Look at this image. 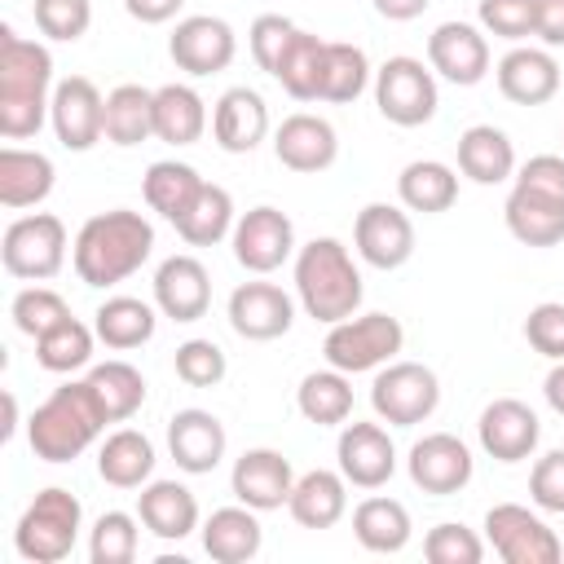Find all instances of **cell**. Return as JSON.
Here are the masks:
<instances>
[{"label": "cell", "instance_id": "cell-1", "mask_svg": "<svg viewBox=\"0 0 564 564\" xmlns=\"http://www.w3.org/2000/svg\"><path fill=\"white\" fill-rule=\"evenodd\" d=\"M53 53L40 40L0 26V137L26 141L44 128L53 106Z\"/></svg>", "mask_w": 564, "mask_h": 564}, {"label": "cell", "instance_id": "cell-2", "mask_svg": "<svg viewBox=\"0 0 564 564\" xmlns=\"http://www.w3.org/2000/svg\"><path fill=\"white\" fill-rule=\"evenodd\" d=\"M150 251H154V225L132 207H110L79 225L70 264L84 286H115L132 278L150 260Z\"/></svg>", "mask_w": 564, "mask_h": 564}, {"label": "cell", "instance_id": "cell-3", "mask_svg": "<svg viewBox=\"0 0 564 564\" xmlns=\"http://www.w3.org/2000/svg\"><path fill=\"white\" fill-rule=\"evenodd\" d=\"M106 410L97 401V392L88 388V379H70L62 388H53L26 419V441L31 454L44 463H75L101 432H106Z\"/></svg>", "mask_w": 564, "mask_h": 564}, {"label": "cell", "instance_id": "cell-4", "mask_svg": "<svg viewBox=\"0 0 564 564\" xmlns=\"http://www.w3.org/2000/svg\"><path fill=\"white\" fill-rule=\"evenodd\" d=\"M295 295L304 313L322 326H335L361 308V273L339 238H313L295 251Z\"/></svg>", "mask_w": 564, "mask_h": 564}, {"label": "cell", "instance_id": "cell-5", "mask_svg": "<svg viewBox=\"0 0 564 564\" xmlns=\"http://www.w3.org/2000/svg\"><path fill=\"white\" fill-rule=\"evenodd\" d=\"M502 220L524 247L564 242V154H533L520 163L516 185L502 203Z\"/></svg>", "mask_w": 564, "mask_h": 564}, {"label": "cell", "instance_id": "cell-6", "mask_svg": "<svg viewBox=\"0 0 564 564\" xmlns=\"http://www.w3.org/2000/svg\"><path fill=\"white\" fill-rule=\"evenodd\" d=\"M79 529H84V507L70 489L62 485H48L31 498V507L18 516V529H13V551L31 564H62L75 542H79Z\"/></svg>", "mask_w": 564, "mask_h": 564}, {"label": "cell", "instance_id": "cell-7", "mask_svg": "<svg viewBox=\"0 0 564 564\" xmlns=\"http://www.w3.org/2000/svg\"><path fill=\"white\" fill-rule=\"evenodd\" d=\"M401 344H405V326L392 313H361V317L352 313L326 330L322 352H326V366L344 375H361L397 361Z\"/></svg>", "mask_w": 564, "mask_h": 564}, {"label": "cell", "instance_id": "cell-8", "mask_svg": "<svg viewBox=\"0 0 564 564\" xmlns=\"http://www.w3.org/2000/svg\"><path fill=\"white\" fill-rule=\"evenodd\" d=\"M0 264L9 278L22 282H48L62 273L66 264V225L53 212H35V216H18L9 220L4 238H0Z\"/></svg>", "mask_w": 564, "mask_h": 564}, {"label": "cell", "instance_id": "cell-9", "mask_svg": "<svg viewBox=\"0 0 564 564\" xmlns=\"http://www.w3.org/2000/svg\"><path fill=\"white\" fill-rule=\"evenodd\" d=\"M441 405V379L423 361H388L370 383V410L388 427H414Z\"/></svg>", "mask_w": 564, "mask_h": 564}, {"label": "cell", "instance_id": "cell-10", "mask_svg": "<svg viewBox=\"0 0 564 564\" xmlns=\"http://www.w3.org/2000/svg\"><path fill=\"white\" fill-rule=\"evenodd\" d=\"M375 106L397 128H423L441 106L436 70L423 66L419 57H405V53L388 57L375 70Z\"/></svg>", "mask_w": 564, "mask_h": 564}, {"label": "cell", "instance_id": "cell-11", "mask_svg": "<svg viewBox=\"0 0 564 564\" xmlns=\"http://www.w3.org/2000/svg\"><path fill=\"white\" fill-rule=\"evenodd\" d=\"M485 542L507 564H560L564 560V542L555 538V529L520 502H498L485 511Z\"/></svg>", "mask_w": 564, "mask_h": 564}, {"label": "cell", "instance_id": "cell-12", "mask_svg": "<svg viewBox=\"0 0 564 564\" xmlns=\"http://www.w3.org/2000/svg\"><path fill=\"white\" fill-rule=\"evenodd\" d=\"M229 242H234V260L247 273L264 278V273L282 269L295 256V225H291V216L282 207L260 203V207H251V212L238 216Z\"/></svg>", "mask_w": 564, "mask_h": 564}, {"label": "cell", "instance_id": "cell-13", "mask_svg": "<svg viewBox=\"0 0 564 564\" xmlns=\"http://www.w3.org/2000/svg\"><path fill=\"white\" fill-rule=\"evenodd\" d=\"M167 57L176 62V70L203 79V75H220L229 70V62L238 57V35L225 18H212V13H194V18H181L167 35Z\"/></svg>", "mask_w": 564, "mask_h": 564}, {"label": "cell", "instance_id": "cell-14", "mask_svg": "<svg viewBox=\"0 0 564 564\" xmlns=\"http://www.w3.org/2000/svg\"><path fill=\"white\" fill-rule=\"evenodd\" d=\"M48 123L57 132V141L75 154L93 150L106 137V97L88 75H66L53 88V106H48Z\"/></svg>", "mask_w": 564, "mask_h": 564}, {"label": "cell", "instance_id": "cell-15", "mask_svg": "<svg viewBox=\"0 0 564 564\" xmlns=\"http://www.w3.org/2000/svg\"><path fill=\"white\" fill-rule=\"evenodd\" d=\"M405 471H410L414 489L436 494V498H449V494H463L471 485L476 458H471L467 441H458L454 432H427V436H419L410 445Z\"/></svg>", "mask_w": 564, "mask_h": 564}, {"label": "cell", "instance_id": "cell-16", "mask_svg": "<svg viewBox=\"0 0 564 564\" xmlns=\"http://www.w3.org/2000/svg\"><path fill=\"white\" fill-rule=\"evenodd\" d=\"M352 242L370 269L392 273L414 256V220L397 203H366L352 220Z\"/></svg>", "mask_w": 564, "mask_h": 564}, {"label": "cell", "instance_id": "cell-17", "mask_svg": "<svg viewBox=\"0 0 564 564\" xmlns=\"http://www.w3.org/2000/svg\"><path fill=\"white\" fill-rule=\"evenodd\" d=\"M335 458H339L344 480L357 489H383L397 471V445H392L383 419L379 423H361V419L344 423V432L335 441Z\"/></svg>", "mask_w": 564, "mask_h": 564}, {"label": "cell", "instance_id": "cell-18", "mask_svg": "<svg viewBox=\"0 0 564 564\" xmlns=\"http://www.w3.org/2000/svg\"><path fill=\"white\" fill-rule=\"evenodd\" d=\"M476 436H480V449L498 463H524L533 458L538 441H542V423L538 414L520 401V397H498L480 410L476 419Z\"/></svg>", "mask_w": 564, "mask_h": 564}, {"label": "cell", "instance_id": "cell-19", "mask_svg": "<svg viewBox=\"0 0 564 564\" xmlns=\"http://www.w3.org/2000/svg\"><path fill=\"white\" fill-rule=\"evenodd\" d=\"M229 489L238 502H247L251 511H282L291 489H295V471H291V458L269 449V445H256V449H242L234 458V471H229Z\"/></svg>", "mask_w": 564, "mask_h": 564}, {"label": "cell", "instance_id": "cell-20", "mask_svg": "<svg viewBox=\"0 0 564 564\" xmlns=\"http://www.w3.org/2000/svg\"><path fill=\"white\" fill-rule=\"evenodd\" d=\"M295 322V300L278 282H242L229 291V326L251 344L282 339Z\"/></svg>", "mask_w": 564, "mask_h": 564}, {"label": "cell", "instance_id": "cell-21", "mask_svg": "<svg viewBox=\"0 0 564 564\" xmlns=\"http://www.w3.org/2000/svg\"><path fill=\"white\" fill-rule=\"evenodd\" d=\"M427 66L441 79L458 84V88L480 84L489 75V40H485V31L471 26V22H458V18L441 22L427 35Z\"/></svg>", "mask_w": 564, "mask_h": 564}, {"label": "cell", "instance_id": "cell-22", "mask_svg": "<svg viewBox=\"0 0 564 564\" xmlns=\"http://www.w3.org/2000/svg\"><path fill=\"white\" fill-rule=\"evenodd\" d=\"M273 154H278L282 167L313 176V172H326V167L339 159V132H335L330 119L308 115V110H295V115H286V119L278 123V132H273Z\"/></svg>", "mask_w": 564, "mask_h": 564}, {"label": "cell", "instance_id": "cell-23", "mask_svg": "<svg viewBox=\"0 0 564 564\" xmlns=\"http://www.w3.org/2000/svg\"><path fill=\"white\" fill-rule=\"evenodd\" d=\"M154 304L163 317L189 326L212 308V273L198 256H167L154 269Z\"/></svg>", "mask_w": 564, "mask_h": 564}, {"label": "cell", "instance_id": "cell-24", "mask_svg": "<svg viewBox=\"0 0 564 564\" xmlns=\"http://www.w3.org/2000/svg\"><path fill=\"white\" fill-rule=\"evenodd\" d=\"M225 423L212 414V410H198V405H185L167 419V454L176 458L181 471L189 476H207L220 467L225 458Z\"/></svg>", "mask_w": 564, "mask_h": 564}, {"label": "cell", "instance_id": "cell-25", "mask_svg": "<svg viewBox=\"0 0 564 564\" xmlns=\"http://www.w3.org/2000/svg\"><path fill=\"white\" fill-rule=\"evenodd\" d=\"M498 93L516 106H546L560 93V62L551 48H533V44H516L498 57L494 66Z\"/></svg>", "mask_w": 564, "mask_h": 564}, {"label": "cell", "instance_id": "cell-26", "mask_svg": "<svg viewBox=\"0 0 564 564\" xmlns=\"http://www.w3.org/2000/svg\"><path fill=\"white\" fill-rule=\"evenodd\" d=\"M212 137L225 154H251L269 137V106L256 88L234 84L212 106Z\"/></svg>", "mask_w": 564, "mask_h": 564}, {"label": "cell", "instance_id": "cell-27", "mask_svg": "<svg viewBox=\"0 0 564 564\" xmlns=\"http://www.w3.org/2000/svg\"><path fill=\"white\" fill-rule=\"evenodd\" d=\"M137 516L154 538L181 542L198 529V498L181 480H145L137 494Z\"/></svg>", "mask_w": 564, "mask_h": 564}, {"label": "cell", "instance_id": "cell-28", "mask_svg": "<svg viewBox=\"0 0 564 564\" xmlns=\"http://www.w3.org/2000/svg\"><path fill=\"white\" fill-rule=\"evenodd\" d=\"M286 511H291V520L300 529H330V524H339L344 511H348V480H344V471L313 467V471L295 476Z\"/></svg>", "mask_w": 564, "mask_h": 564}, {"label": "cell", "instance_id": "cell-29", "mask_svg": "<svg viewBox=\"0 0 564 564\" xmlns=\"http://www.w3.org/2000/svg\"><path fill=\"white\" fill-rule=\"evenodd\" d=\"M264 546V529H260V511H251L247 502L238 507H216L203 520V551L216 564H247L256 560Z\"/></svg>", "mask_w": 564, "mask_h": 564}, {"label": "cell", "instance_id": "cell-30", "mask_svg": "<svg viewBox=\"0 0 564 564\" xmlns=\"http://www.w3.org/2000/svg\"><path fill=\"white\" fill-rule=\"evenodd\" d=\"M57 167L48 154L40 150H22V145H4L0 150V207L18 212V207H35L53 194Z\"/></svg>", "mask_w": 564, "mask_h": 564}, {"label": "cell", "instance_id": "cell-31", "mask_svg": "<svg viewBox=\"0 0 564 564\" xmlns=\"http://www.w3.org/2000/svg\"><path fill=\"white\" fill-rule=\"evenodd\" d=\"M458 172L476 185H502L516 176V145L502 128L494 123H471L458 137Z\"/></svg>", "mask_w": 564, "mask_h": 564}, {"label": "cell", "instance_id": "cell-32", "mask_svg": "<svg viewBox=\"0 0 564 564\" xmlns=\"http://www.w3.org/2000/svg\"><path fill=\"white\" fill-rule=\"evenodd\" d=\"M154 308H159V304H145V300H137V295H110V300L97 304L93 330H97V339H101L106 348H115V352L141 348V344H150L154 330H159V313H154Z\"/></svg>", "mask_w": 564, "mask_h": 564}, {"label": "cell", "instance_id": "cell-33", "mask_svg": "<svg viewBox=\"0 0 564 564\" xmlns=\"http://www.w3.org/2000/svg\"><path fill=\"white\" fill-rule=\"evenodd\" d=\"M154 441L137 427H119L97 449V476L115 489H141L154 476Z\"/></svg>", "mask_w": 564, "mask_h": 564}, {"label": "cell", "instance_id": "cell-34", "mask_svg": "<svg viewBox=\"0 0 564 564\" xmlns=\"http://www.w3.org/2000/svg\"><path fill=\"white\" fill-rule=\"evenodd\" d=\"M397 198L410 212L441 216V212H449L458 203V172L449 163H441V159H414L397 176Z\"/></svg>", "mask_w": 564, "mask_h": 564}, {"label": "cell", "instance_id": "cell-35", "mask_svg": "<svg viewBox=\"0 0 564 564\" xmlns=\"http://www.w3.org/2000/svg\"><path fill=\"white\" fill-rule=\"evenodd\" d=\"M352 533H357V542H361L366 551H375V555H397V551L410 546L414 524H410L405 502L375 494V498H361V502H357V511H352Z\"/></svg>", "mask_w": 564, "mask_h": 564}, {"label": "cell", "instance_id": "cell-36", "mask_svg": "<svg viewBox=\"0 0 564 564\" xmlns=\"http://www.w3.org/2000/svg\"><path fill=\"white\" fill-rule=\"evenodd\" d=\"M207 132V101L189 84L154 88V137L167 145H194Z\"/></svg>", "mask_w": 564, "mask_h": 564}, {"label": "cell", "instance_id": "cell-37", "mask_svg": "<svg viewBox=\"0 0 564 564\" xmlns=\"http://www.w3.org/2000/svg\"><path fill=\"white\" fill-rule=\"evenodd\" d=\"M198 189H203L198 167H189V163H181V159H159V163H150L145 176H141V194H145L150 212H159L167 225H176V220L189 212V203L198 198Z\"/></svg>", "mask_w": 564, "mask_h": 564}, {"label": "cell", "instance_id": "cell-38", "mask_svg": "<svg viewBox=\"0 0 564 564\" xmlns=\"http://www.w3.org/2000/svg\"><path fill=\"white\" fill-rule=\"evenodd\" d=\"M326 44L313 31H295L273 79L295 97V101H322V84H326Z\"/></svg>", "mask_w": 564, "mask_h": 564}, {"label": "cell", "instance_id": "cell-39", "mask_svg": "<svg viewBox=\"0 0 564 564\" xmlns=\"http://www.w3.org/2000/svg\"><path fill=\"white\" fill-rule=\"evenodd\" d=\"M154 137V88L119 84L106 93V141L110 145H141Z\"/></svg>", "mask_w": 564, "mask_h": 564}, {"label": "cell", "instance_id": "cell-40", "mask_svg": "<svg viewBox=\"0 0 564 564\" xmlns=\"http://www.w3.org/2000/svg\"><path fill=\"white\" fill-rule=\"evenodd\" d=\"M295 410L308 423H317V427L348 423V414H352V383H348V375L335 370V366L304 375L300 388H295Z\"/></svg>", "mask_w": 564, "mask_h": 564}, {"label": "cell", "instance_id": "cell-41", "mask_svg": "<svg viewBox=\"0 0 564 564\" xmlns=\"http://www.w3.org/2000/svg\"><path fill=\"white\" fill-rule=\"evenodd\" d=\"M234 225H238V216H234V198H229V189L203 181L198 198H194L189 212L176 220V234H181L189 247H216L220 238L234 234Z\"/></svg>", "mask_w": 564, "mask_h": 564}, {"label": "cell", "instance_id": "cell-42", "mask_svg": "<svg viewBox=\"0 0 564 564\" xmlns=\"http://www.w3.org/2000/svg\"><path fill=\"white\" fill-rule=\"evenodd\" d=\"M84 379L97 392V401H101V410H106L110 423L132 419L141 410V401H145V375L132 361H119V357L115 361H97Z\"/></svg>", "mask_w": 564, "mask_h": 564}, {"label": "cell", "instance_id": "cell-43", "mask_svg": "<svg viewBox=\"0 0 564 564\" xmlns=\"http://www.w3.org/2000/svg\"><path fill=\"white\" fill-rule=\"evenodd\" d=\"M93 344H97V330L84 326L79 317H66L35 339V361L48 375H70V370H84L93 361Z\"/></svg>", "mask_w": 564, "mask_h": 564}, {"label": "cell", "instance_id": "cell-44", "mask_svg": "<svg viewBox=\"0 0 564 564\" xmlns=\"http://www.w3.org/2000/svg\"><path fill=\"white\" fill-rule=\"evenodd\" d=\"M370 57L361 44L352 40H330L326 44V84H322V101L348 106L370 88Z\"/></svg>", "mask_w": 564, "mask_h": 564}, {"label": "cell", "instance_id": "cell-45", "mask_svg": "<svg viewBox=\"0 0 564 564\" xmlns=\"http://www.w3.org/2000/svg\"><path fill=\"white\" fill-rule=\"evenodd\" d=\"M137 520L128 511H101L88 533V560L93 564H132L137 560Z\"/></svg>", "mask_w": 564, "mask_h": 564}, {"label": "cell", "instance_id": "cell-46", "mask_svg": "<svg viewBox=\"0 0 564 564\" xmlns=\"http://www.w3.org/2000/svg\"><path fill=\"white\" fill-rule=\"evenodd\" d=\"M9 317H13V326L22 330V335H31V339H40L44 330H53L57 322H66L70 317V304L53 291V286H22L18 295H13V304H9Z\"/></svg>", "mask_w": 564, "mask_h": 564}, {"label": "cell", "instance_id": "cell-47", "mask_svg": "<svg viewBox=\"0 0 564 564\" xmlns=\"http://www.w3.org/2000/svg\"><path fill=\"white\" fill-rule=\"evenodd\" d=\"M31 13H35L40 35H48L57 44H75L93 26V0H35Z\"/></svg>", "mask_w": 564, "mask_h": 564}, {"label": "cell", "instance_id": "cell-48", "mask_svg": "<svg viewBox=\"0 0 564 564\" xmlns=\"http://www.w3.org/2000/svg\"><path fill=\"white\" fill-rule=\"evenodd\" d=\"M176 366V379L189 383V388H216L225 375H229V361H225V348L212 344V339H185L172 357Z\"/></svg>", "mask_w": 564, "mask_h": 564}, {"label": "cell", "instance_id": "cell-49", "mask_svg": "<svg viewBox=\"0 0 564 564\" xmlns=\"http://www.w3.org/2000/svg\"><path fill=\"white\" fill-rule=\"evenodd\" d=\"M423 555H427L432 564H480V560H485V542L476 538V529H467V524H458V520H445V524L427 529Z\"/></svg>", "mask_w": 564, "mask_h": 564}, {"label": "cell", "instance_id": "cell-50", "mask_svg": "<svg viewBox=\"0 0 564 564\" xmlns=\"http://www.w3.org/2000/svg\"><path fill=\"white\" fill-rule=\"evenodd\" d=\"M476 18H480L485 35H498L511 44L533 35V0H480Z\"/></svg>", "mask_w": 564, "mask_h": 564}, {"label": "cell", "instance_id": "cell-51", "mask_svg": "<svg viewBox=\"0 0 564 564\" xmlns=\"http://www.w3.org/2000/svg\"><path fill=\"white\" fill-rule=\"evenodd\" d=\"M295 31H300V26H295L291 18H282V13H260V18L251 22V31H247V44H251V57H256V66L273 75Z\"/></svg>", "mask_w": 564, "mask_h": 564}, {"label": "cell", "instance_id": "cell-52", "mask_svg": "<svg viewBox=\"0 0 564 564\" xmlns=\"http://www.w3.org/2000/svg\"><path fill=\"white\" fill-rule=\"evenodd\" d=\"M524 339L533 352H542L546 361H564V304L560 300H542L529 308L524 317Z\"/></svg>", "mask_w": 564, "mask_h": 564}, {"label": "cell", "instance_id": "cell-53", "mask_svg": "<svg viewBox=\"0 0 564 564\" xmlns=\"http://www.w3.org/2000/svg\"><path fill=\"white\" fill-rule=\"evenodd\" d=\"M529 498L546 516H564V449H551L529 471Z\"/></svg>", "mask_w": 564, "mask_h": 564}, {"label": "cell", "instance_id": "cell-54", "mask_svg": "<svg viewBox=\"0 0 564 564\" xmlns=\"http://www.w3.org/2000/svg\"><path fill=\"white\" fill-rule=\"evenodd\" d=\"M533 35L542 48H564V0H533Z\"/></svg>", "mask_w": 564, "mask_h": 564}, {"label": "cell", "instance_id": "cell-55", "mask_svg": "<svg viewBox=\"0 0 564 564\" xmlns=\"http://www.w3.org/2000/svg\"><path fill=\"white\" fill-rule=\"evenodd\" d=\"M181 4H185V0H123L128 18H137V22H145V26L172 22V18L181 13Z\"/></svg>", "mask_w": 564, "mask_h": 564}, {"label": "cell", "instance_id": "cell-56", "mask_svg": "<svg viewBox=\"0 0 564 564\" xmlns=\"http://www.w3.org/2000/svg\"><path fill=\"white\" fill-rule=\"evenodd\" d=\"M370 4H375V13L388 18V22H414V18H423V9H427L432 0H370Z\"/></svg>", "mask_w": 564, "mask_h": 564}, {"label": "cell", "instance_id": "cell-57", "mask_svg": "<svg viewBox=\"0 0 564 564\" xmlns=\"http://www.w3.org/2000/svg\"><path fill=\"white\" fill-rule=\"evenodd\" d=\"M542 397H546V405L564 419V361H555V366L546 370V379H542Z\"/></svg>", "mask_w": 564, "mask_h": 564}]
</instances>
